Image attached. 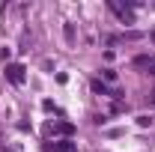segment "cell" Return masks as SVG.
<instances>
[{"label": "cell", "instance_id": "obj_1", "mask_svg": "<svg viewBox=\"0 0 155 152\" xmlns=\"http://www.w3.org/2000/svg\"><path fill=\"white\" fill-rule=\"evenodd\" d=\"M134 66H140V69H146V72L155 75V54H140V57H134Z\"/></svg>", "mask_w": 155, "mask_h": 152}, {"label": "cell", "instance_id": "obj_2", "mask_svg": "<svg viewBox=\"0 0 155 152\" xmlns=\"http://www.w3.org/2000/svg\"><path fill=\"white\" fill-rule=\"evenodd\" d=\"M6 78H9L12 84H21V81H24V66H18V63L6 66Z\"/></svg>", "mask_w": 155, "mask_h": 152}, {"label": "cell", "instance_id": "obj_3", "mask_svg": "<svg viewBox=\"0 0 155 152\" xmlns=\"http://www.w3.org/2000/svg\"><path fill=\"white\" fill-rule=\"evenodd\" d=\"M51 152H78V146L72 143V140H54Z\"/></svg>", "mask_w": 155, "mask_h": 152}, {"label": "cell", "instance_id": "obj_4", "mask_svg": "<svg viewBox=\"0 0 155 152\" xmlns=\"http://www.w3.org/2000/svg\"><path fill=\"white\" fill-rule=\"evenodd\" d=\"M137 125H140V128H146V125H152V116L140 114V116H137Z\"/></svg>", "mask_w": 155, "mask_h": 152}, {"label": "cell", "instance_id": "obj_5", "mask_svg": "<svg viewBox=\"0 0 155 152\" xmlns=\"http://www.w3.org/2000/svg\"><path fill=\"white\" fill-rule=\"evenodd\" d=\"M101 78H104V81H110V84H114V81H116V72H114V69H104V72H101Z\"/></svg>", "mask_w": 155, "mask_h": 152}, {"label": "cell", "instance_id": "obj_6", "mask_svg": "<svg viewBox=\"0 0 155 152\" xmlns=\"http://www.w3.org/2000/svg\"><path fill=\"white\" fill-rule=\"evenodd\" d=\"M63 33H66L69 42H75V27H72V24H66V30H63Z\"/></svg>", "mask_w": 155, "mask_h": 152}, {"label": "cell", "instance_id": "obj_7", "mask_svg": "<svg viewBox=\"0 0 155 152\" xmlns=\"http://www.w3.org/2000/svg\"><path fill=\"white\" fill-rule=\"evenodd\" d=\"M152 104H155V93H152Z\"/></svg>", "mask_w": 155, "mask_h": 152}, {"label": "cell", "instance_id": "obj_8", "mask_svg": "<svg viewBox=\"0 0 155 152\" xmlns=\"http://www.w3.org/2000/svg\"><path fill=\"white\" fill-rule=\"evenodd\" d=\"M152 42H155V33H152Z\"/></svg>", "mask_w": 155, "mask_h": 152}]
</instances>
